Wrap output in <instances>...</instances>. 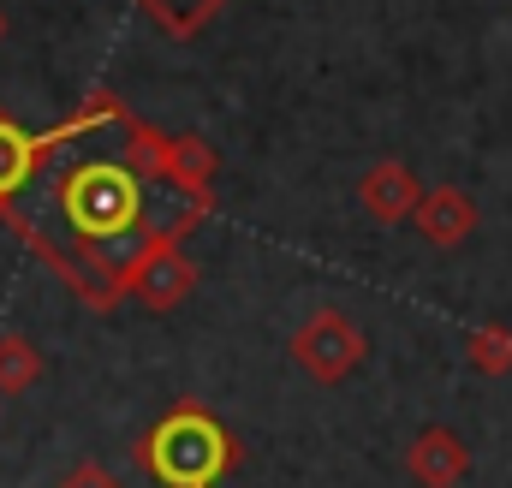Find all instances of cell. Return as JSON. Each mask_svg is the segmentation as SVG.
Segmentation results:
<instances>
[{
	"mask_svg": "<svg viewBox=\"0 0 512 488\" xmlns=\"http://www.w3.org/2000/svg\"><path fill=\"white\" fill-rule=\"evenodd\" d=\"M405 477L417 488H459L471 477V447L459 429L447 423H423L411 441H405Z\"/></svg>",
	"mask_w": 512,
	"mask_h": 488,
	"instance_id": "obj_5",
	"label": "cell"
},
{
	"mask_svg": "<svg viewBox=\"0 0 512 488\" xmlns=\"http://www.w3.org/2000/svg\"><path fill=\"white\" fill-rule=\"evenodd\" d=\"M60 488H126L108 465H96V459H84V465H72L66 477H60Z\"/></svg>",
	"mask_w": 512,
	"mask_h": 488,
	"instance_id": "obj_12",
	"label": "cell"
},
{
	"mask_svg": "<svg viewBox=\"0 0 512 488\" xmlns=\"http://www.w3.org/2000/svg\"><path fill=\"white\" fill-rule=\"evenodd\" d=\"M143 6H149V12L173 30V36H191V30H197V18H203L215 0H143Z\"/></svg>",
	"mask_w": 512,
	"mask_h": 488,
	"instance_id": "obj_11",
	"label": "cell"
},
{
	"mask_svg": "<svg viewBox=\"0 0 512 488\" xmlns=\"http://www.w3.org/2000/svg\"><path fill=\"white\" fill-rule=\"evenodd\" d=\"M286 352H292V364L304 369L316 387H340V381H352V375L364 369L370 340H364V328H358L346 310L322 304V310H310V316L292 328Z\"/></svg>",
	"mask_w": 512,
	"mask_h": 488,
	"instance_id": "obj_3",
	"label": "cell"
},
{
	"mask_svg": "<svg viewBox=\"0 0 512 488\" xmlns=\"http://www.w3.org/2000/svg\"><path fill=\"white\" fill-rule=\"evenodd\" d=\"M36 167H42V137H30L18 120L0 114V209L36 179Z\"/></svg>",
	"mask_w": 512,
	"mask_h": 488,
	"instance_id": "obj_8",
	"label": "cell"
},
{
	"mask_svg": "<svg viewBox=\"0 0 512 488\" xmlns=\"http://www.w3.org/2000/svg\"><path fill=\"white\" fill-rule=\"evenodd\" d=\"M42 381V352L24 340V334H0V393L18 399Z\"/></svg>",
	"mask_w": 512,
	"mask_h": 488,
	"instance_id": "obj_9",
	"label": "cell"
},
{
	"mask_svg": "<svg viewBox=\"0 0 512 488\" xmlns=\"http://www.w3.org/2000/svg\"><path fill=\"white\" fill-rule=\"evenodd\" d=\"M465 358H471L477 375H512V328H501V322L471 328L465 334Z\"/></svg>",
	"mask_w": 512,
	"mask_h": 488,
	"instance_id": "obj_10",
	"label": "cell"
},
{
	"mask_svg": "<svg viewBox=\"0 0 512 488\" xmlns=\"http://www.w3.org/2000/svg\"><path fill=\"white\" fill-rule=\"evenodd\" d=\"M120 292H131L143 310H179L197 292V262L179 250L173 239H143L120 268Z\"/></svg>",
	"mask_w": 512,
	"mask_h": 488,
	"instance_id": "obj_4",
	"label": "cell"
},
{
	"mask_svg": "<svg viewBox=\"0 0 512 488\" xmlns=\"http://www.w3.org/2000/svg\"><path fill=\"white\" fill-rule=\"evenodd\" d=\"M0 36H6V18H0Z\"/></svg>",
	"mask_w": 512,
	"mask_h": 488,
	"instance_id": "obj_13",
	"label": "cell"
},
{
	"mask_svg": "<svg viewBox=\"0 0 512 488\" xmlns=\"http://www.w3.org/2000/svg\"><path fill=\"white\" fill-rule=\"evenodd\" d=\"M477 197L471 191H459V185H435V191H423V203H417V215H411V227L423 233V244H435V250H459V244L477 233Z\"/></svg>",
	"mask_w": 512,
	"mask_h": 488,
	"instance_id": "obj_7",
	"label": "cell"
},
{
	"mask_svg": "<svg viewBox=\"0 0 512 488\" xmlns=\"http://www.w3.org/2000/svg\"><path fill=\"white\" fill-rule=\"evenodd\" d=\"M54 209L72 227V239L90 256L114 250V244H143L149 233V209H143V179L120 161H72L54 179Z\"/></svg>",
	"mask_w": 512,
	"mask_h": 488,
	"instance_id": "obj_1",
	"label": "cell"
},
{
	"mask_svg": "<svg viewBox=\"0 0 512 488\" xmlns=\"http://www.w3.org/2000/svg\"><path fill=\"white\" fill-rule=\"evenodd\" d=\"M417 203H423V185H417V173H411L399 155H382V161L364 167V179H358V209H364L376 227L411 221Z\"/></svg>",
	"mask_w": 512,
	"mask_h": 488,
	"instance_id": "obj_6",
	"label": "cell"
},
{
	"mask_svg": "<svg viewBox=\"0 0 512 488\" xmlns=\"http://www.w3.org/2000/svg\"><path fill=\"white\" fill-rule=\"evenodd\" d=\"M143 465L167 488H215V477H227L239 465V441L203 405H179L149 429Z\"/></svg>",
	"mask_w": 512,
	"mask_h": 488,
	"instance_id": "obj_2",
	"label": "cell"
}]
</instances>
